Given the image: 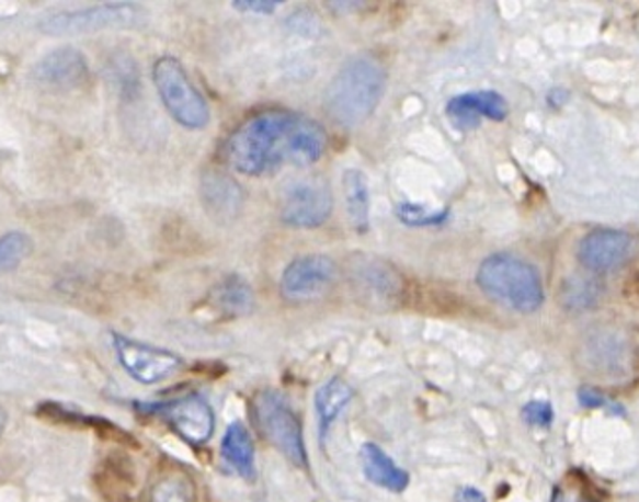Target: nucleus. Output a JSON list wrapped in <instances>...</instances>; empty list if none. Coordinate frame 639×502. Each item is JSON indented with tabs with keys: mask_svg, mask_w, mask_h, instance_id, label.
I'll list each match as a JSON object with an SVG mask.
<instances>
[{
	"mask_svg": "<svg viewBox=\"0 0 639 502\" xmlns=\"http://www.w3.org/2000/svg\"><path fill=\"white\" fill-rule=\"evenodd\" d=\"M326 130L300 112L265 111L240 124L224 146L230 168L243 175H265L293 166L308 168L324 156Z\"/></svg>",
	"mask_w": 639,
	"mask_h": 502,
	"instance_id": "f257e3e1",
	"label": "nucleus"
},
{
	"mask_svg": "<svg viewBox=\"0 0 639 502\" xmlns=\"http://www.w3.org/2000/svg\"><path fill=\"white\" fill-rule=\"evenodd\" d=\"M387 71L377 57L357 56L334 75L324 94L328 116L343 128H355L377 111Z\"/></svg>",
	"mask_w": 639,
	"mask_h": 502,
	"instance_id": "f03ea898",
	"label": "nucleus"
},
{
	"mask_svg": "<svg viewBox=\"0 0 639 502\" xmlns=\"http://www.w3.org/2000/svg\"><path fill=\"white\" fill-rule=\"evenodd\" d=\"M477 285L502 307L532 315L544 305V283L538 270L514 253H492L477 271Z\"/></svg>",
	"mask_w": 639,
	"mask_h": 502,
	"instance_id": "7ed1b4c3",
	"label": "nucleus"
},
{
	"mask_svg": "<svg viewBox=\"0 0 639 502\" xmlns=\"http://www.w3.org/2000/svg\"><path fill=\"white\" fill-rule=\"evenodd\" d=\"M153 83L161 103L186 130H203L210 122V109L196 89L185 67L175 57H159L153 66Z\"/></svg>",
	"mask_w": 639,
	"mask_h": 502,
	"instance_id": "20e7f679",
	"label": "nucleus"
},
{
	"mask_svg": "<svg viewBox=\"0 0 639 502\" xmlns=\"http://www.w3.org/2000/svg\"><path fill=\"white\" fill-rule=\"evenodd\" d=\"M253 419L263 437L277 447L290 464L308 466L305 436L297 412L277 391H261L253 399Z\"/></svg>",
	"mask_w": 639,
	"mask_h": 502,
	"instance_id": "39448f33",
	"label": "nucleus"
},
{
	"mask_svg": "<svg viewBox=\"0 0 639 502\" xmlns=\"http://www.w3.org/2000/svg\"><path fill=\"white\" fill-rule=\"evenodd\" d=\"M334 208L330 186L320 179H300L285 186L278 201V216L283 224L298 230H315L328 223Z\"/></svg>",
	"mask_w": 639,
	"mask_h": 502,
	"instance_id": "423d86ee",
	"label": "nucleus"
},
{
	"mask_svg": "<svg viewBox=\"0 0 639 502\" xmlns=\"http://www.w3.org/2000/svg\"><path fill=\"white\" fill-rule=\"evenodd\" d=\"M112 344L124 372L141 385L166 381L185 367L183 357H179L173 352L144 344L126 335L112 334Z\"/></svg>",
	"mask_w": 639,
	"mask_h": 502,
	"instance_id": "0eeeda50",
	"label": "nucleus"
},
{
	"mask_svg": "<svg viewBox=\"0 0 639 502\" xmlns=\"http://www.w3.org/2000/svg\"><path fill=\"white\" fill-rule=\"evenodd\" d=\"M141 19V9L130 2H112V4H99L89 9L61 12L56 16L42 22V30L54 36L66 34H91L99 30L122 28L132 26Z\"/></svg>",
	"mask_w": 639,
	"mask_h": 502,
	"instance_id": "6e6552de",
	"label": "nucleus"
},
{
	"mask_svg": "<svg viewBox=\"0 0 639 502\" xmlns=\"http://www.w3.org/2000/svg\"><path fill=\"white\" fill-rule=\"evenodd\" d=\"M335 263L324 253H308L290 261L281 277V295L293 303L324 297L334 285Z\"/></svg>",
	"mask_w": 639,
	"mask_h": 502,
	"instance_id": "1a4fd4ad",
	"label": "nucleus"
},
{
	"mask_svg": "<svg viewBox=\"0 0 639 502\" xmlns=\"http://www.w3.org/2000/svg\"><path fill=\"white\" fill-rule=\"evenodd\" d=\"M144 409L168 420L171 429L193 446H201L213 436L214 422H216L213 407L208 404V400L196 392L168 400V402L146 404Z\"/></svg>",
	"mask_w": 639,
	"mask_h": 502,
	"instance_id": "9d476101",
	"label": "nucleus"
},
{
	"mask_svg": "<svg viewBox=\"0 0 639 502\" xmlns=\"http://www.w3.org/2000/svg\"><path fill=\"white\" fill-rule=\"evenodd\" d=\"M634 240L620 230H594L579 243L577 258L581 265L594 273H611L630 260Z\"/></svg>",
	"mask_w": 639,
	"mask_h": 502,
	"instance_id": "9b49d317",
	"label": "nucleus"
},
{
	"mask_svg": "<svg viewBox=\"0 0 639 502\" xmlns=\"http://www.w3.org/2000/svg\"><path fill=\"white\" fill-rule=\"evenodd\" d=\"M34 79L44 89L75 91L89 81V64L79 49L59 47L37 61Z\"/></svg>",
	"mask_w": 639,
	"mask_h": 502,
	"instance_id": "f8f14e48",
	"label": "nucleus"
},
{
	"mask_svg": "<svg viewBox=\"0 0 639 502\" xmlns=\"http://www.w3.org/2000/svg\"><path fill=\"white\" fill-rule=\"evenodd\" d=\"M445 114L459 130H472L479 126L481 118L502 122L509 116V103L497 91H471L457 94L447 106Z\"/></svg>",
	"mask_w": 639,
	"mask_h": 502,
	"instance_id": "ddd939ff",
	"label": "nucleus"
},
{
	"mask_svg": "<svg viewBox=\"0 0 639 502\" xmlns=\"http://www.w3.org/2000/svg\"><path fill=\"white\" fill-rule=\"evenodd\" d=\"M204 206L208 208L210 215L228 220L240 213L243 203L241 186L232 178L224 175L222 171H210L203 178L201 185Z\"/></svg>",
	"mask_w": 639,
	"mask_h": 502,
	"instance_id": "4468645a",
	"label": "nucleus"
},
{
	"mask_svg": "<svg viewBox=\"0 0 639 502\" xmlns=\"http://www.w3.org/2000/svg\"><path fill=\"white\" fill-rule=\"evenodd\" d=\"M363 475L370 483L383 487L392 493H402L410 483V475L392 461V457L377 446V444H363L360 452Z\"/></svg>",
	"mask_w": 639,
	"mask_h": 502,
	"instance_id": "2eb2a0df",
	"label": "nucleus"
},
{
	"mask_svg": "<svg viewBox=\"0 0 639 502\" xmlns=\"http://www.w3.org/2000/svg\"><path fill=\"white\" fill-rule=\"evenodd\" d=\"M353 400V389L342 377H332L316 391L315 407L318 417V434L324 442L335 420L340 419L345 407Z\"/></svg>",
	"mask_w": 639,
	"mask_h": 502,
	"instance_id": "dca6fc26",
	"label": "nucleus"
},
{
	"mask_svg": "<svg viewBox=\"0 0 639 502\" xmlns=\"http://www.w3.org/2000/svg\"><path fill=\"white\" fill-rule=\"evenodd\" d=\"M222 457L241 479L255 477V446L250 430L241 422H232L222 437Z\"/></svg>",
	"mask_w": 639,
	"mask_h": 502,
	"instance_id": "f3484780",
	"label": "nucleus"
},
{
	"mask_svg": "<svg viewBox=\"0 0 639 502\" xmlns=\"http://www.w3.org/2000/svg\"><path fill=\"white\" fill-rule=\"evenodd\" d=\"M343 201L347 218L357 233L369 230V183L360 169H345L342 178Z\"/></svg>",
	"mask_w": 639,
	"mask_h": 502,
	"instance_id": "a211bd4d",
	"label": "nucleus"
},
{
	"mask_svg": "<svg viewBox=\"0 0 639 502\" xmlns=\"http://www.w3.org/2000/svg\"><path fill=\"white\" fill-rule=\"evenodd\" d=\"M210 300L222 315H230V317H246L255 307V297L250 285L236 275L218 283L214 287Z\"/></svg>",
	"mask_w": 639,
	"mask_h": 502,
	"instance_id": "6ab92c4d",
	"label": "nucleus"
},
{
	"mask_svg": "<svg viewBox=\"0 0 639 502\" xmlns=\"http://www.w3.org/2000/svg\"><path fill=\"white\" fill-rule=\"evenodd\" d=\"M146 502H195V484L186 475H163L151 484Z\"/></svg>",
	"mask_w": 639,
	"mask_h": 502,
	"instance_id": "aec40b11",
	"label": "nucleus"
},
{
	"mask_svg": "<svg viewBox=\"0 0 639 502\" xmlns=\"http://www.w3.org/2000/svg\"><path fill=\"white\" fill-rule=\"evenodd\" d=\"M30 253H32V240L28 233L7 232L0 236V273L16 270Z\"/></svg>",
	"mask_w": 639,
	"mask_h": 502,
	"instance_id": "412c9836",
	"label": "nucleus"
},
{
	"mask_svg": "<svg viewBox=\"0 0 639 502\" xmlns=\"http://www.w3.org/2000/svg\"><path fill=\"white\" fill-rule=\"evenodd\" d=\"M598 293L601 290L594 285L593 281H566V285L561 288V303L569 310H583V308L593 307L594 300L598 298Z\"/></svg>",
	"mask_w": 639,
	"mask_h": 502,
	"instance_id": "4be33fe9",
	"label": "nucleus"
},
{
	"mask_svg": "<svg viewBox=\"0 0 639 502\" xmlns=\"http://www.w3.org/2000/svg\"><path fill=\"white\" fill-rule=\"evenodd\" d=\"M397 216L402 224L414 226V228H432L447 223L449 213L447 210H427L424 205L414 203H400L397 206Z\"/></svg>",
	"mask_w": 639,
	"mask_h": 502,
	"instance_id": "5701e85b",
	"label": "nucleus"
},
{
	"mask_svg": "<svg viewBox=\"0 0 639 502\" xmlns=\"http://www.w3.org/2000/svg\"><path fill=\"white\" fill-rule=\"evenodd\" d=\"M522 417L528 422L529 426L547 429L554 422V407L546 400H532L522 410Z\"/></svg>",
	"mask_w": 639,
	"mask_h": 502,
	"instance_id": "b1692460",
	"label": "nucleus"
},
{
	"mask_svg": "<svg viewBox=\"0 0 639 502\" xmlns=\"http://www.w3.org/2000/svg\"><path fill=\"white\" fill-rule=\"evenodd\" d=\"M579 402L586 407V409H604L611 410L614 414H624V409H621L618 402L608 399L604 392L596 391V389H591V387H583L579 391Z\"/></svg>",
	"mask_w": 639,
	"mask_h": 502,
	"instance_id": "393cba45",
	"label": "nucleus"
},
{
	"mask_svg": "<svg viewBox=\"0 0 639 502\" xmlns=\"http://www.w3.org/2000/svg\"><path fill=\"white\" fill-rule=\"evenodd\" d=\"M278 7H281V2H271V0H238V2H233V9L240 10V12L260 14V16L273 14Z\"/></svg>",
	"mask_w": 639,
	"mask_h": 502,
	"instance_id": "a878e982",
	"label": "nucleus"
},
{
	"mask_svg": "<svg viewBox=\"0 0 639 502\" xmlns=\"http://www.w3.org/2000/svg\"><path fill=\"white\" fill-rule=\"evenodd\" d=\"M455 502H487L484 494L475 487H464L455 494Z\"/></svg>",
	"mask_w": 639,
	"mask_h": 502,
	"instance_id": "bb28decb",
	"label": "nucleus"
},
{
	"mask_svg": "<svg viewBox=\"0 0 639 502\" xmlns=\"http://www.w3.org/2000/svg\"><path fill=\"white\" fill-rule=\"evenodd\" d=\"M4 429H7V412H4L2 404H0V436H2Z\"/></svg>",
	"mask_w": 639,
	"mask_h": 502,
	"instance_id": "cd10ccee",
	"label": "nucleus"
}]
</instances>
